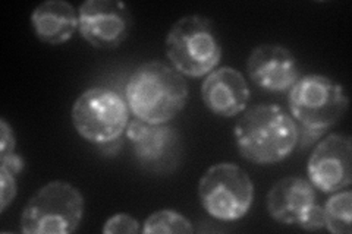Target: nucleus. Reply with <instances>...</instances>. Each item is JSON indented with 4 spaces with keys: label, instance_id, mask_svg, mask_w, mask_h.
Here are the masks:
<instances>
[{
    "label": "nucleus",
    "instance_id": "nucleus-22",
    "mask_svg": "<svg viewBox=\"0 0 352 234\" xmlns=\"http://www.w3.org/2000/svg\"><path fill=\"white\" fill-rule=\"evenodd\" d=\"M120 147H122V142H120V138H119L116 141L107 142V143H103V145H98V150L103 151L106 155H116L119 152Z\"/></svg>",
    "mask_w": 352,
    "mask_h": 234
},
{
    "label": "nucleus",
    "instance_id": "nucleus-9",
    "mask_svg": "<svg viewBox=\"0 0 352 234\" xmlns=\"http://www.w3.org/2000/svg\"><path fill=\"white\" fill-rule=\"evenodd\" d=\"M131 27L129 8L120 0H87L78 8V31L94 49H118Z\"/></svg>",
    "mask_w": 352,
    "mask_h": 234
},
{
    "label": "nucleus",
    "instance_id": "nucleus-13",
    "mask_svg": "<svg viewBox=\"0 0 352 234\" xmlns=\"http://www.w3.org/2000/svg\"><path fill=\"white\" fill-rule=\"evenodd\" d=\"M317 205L316 187L302 177L288 176L278 180L267 194L269 215L285 226H298Z\"/></svg>",
    "mask_w": 352,
    "mask_h": 234
},
{
    "label": "nucleus",
    "instance_id": "nucleus-14",
    "mask_svg": "<svg viewBox=\"0 0 352 234\" xmlns=\"http://www.w3.org/2000/svg\"><path fill=\"white\" fill-rule=\"evenodd\" d=\"M30 22L40 41L60 46L78 31V10L66 0H46L32 10Z\"/></svg>",
    "mask_w": 352,
    "mask_h": 234
},
{
    "label": "nucleus",
    "instance_id": "nucleus-7",
    "mask_svg": "<svg viewBox=\"0 0 352 234\" xmlns=\"http://www.w3.org/2000/svg\"><path fill=\"white\" fill-rule=\"evenodd\" d=\"M288 106L296 124L329 130L345 116L349 97L332 78L311 73L298 78L291 86Z\"/></svg>",
    "mask_w": 352,
    "mask_h": 234
},
{
    "label": "nucleus",
    "instance_id": "nucleus-16",
    "mask_svg": "<svg viewBox=\"0 0 352 234\" xmlns=\"http://www.w3.org/2000/svg\"><path fill=\"white\" fill-rule=\"evenodd\" d=\"M146 234H192V222L175 209H159L147 217L141 229Z\"/></svg>",
    "mask_w": 352,
    "mask_h": 234
},
{
    "label": "nucleus",
    "instance_id": "nucleus-5",
    "mask_svg": "<svg viewBox=\"0 0 352 234\" xmlns=\"http://www.w3.org/2000/svg\"><path fill=\"white\" fill-rule=\"evenodd\" d=\"M198 198L206 213L219 221L244 218L254 202V183L235 163L208 167L198 182Z\"/></svg>",
    "mask_w": 352,
    "mask_h": 234
},
{
    "label": "nucleus",
    "instance_id": "nucleus-3",
    "mask_svg": "<svg viewBox=\"0 0 352 234\" xmlns=\"http://www.w3.org/2000/svg\"><path fill=\"white\" fill-rule=\"evenodd\" d=\"M170 66L181 75L201 78L213 72L222 59L214 22L204 15H185L169 30L164 41Z\"/></svg>",
    "mask_w": 352,
    "mask_h": 234
},
{
    "label": "nucleus",
    "instance_id": "nucleus-19",
    "mask_svg": "<svg viewBox=\"0 0 352 234\" xmlns=\"http://www.w3.org/2000/svg\"><path fill=\"white\" fill-rule=\"evenodd\" d=\"M296 128H298V142H296V145H298L301 150H308L311 145L322 141L329 132L327 129L305 126L300 124H296Z\"/></svg>",
    "mask_w": 352,
    "mask_h": 234
},
{
    "label": "nucleus",
    "instance_id": "nucleus-8",
    "mask_svg": "<svg viewBox=\"0 0 352 234\" xmlns=\"http://www.w3.org/2000/svg\"><path fill=\"white\" fill-rule=\"evenodd\" d=\"M140 167L156 174H170L182 161V138L169 124L151 125L132 119L125 130Z\"/></svg>",
    "mask_w": 352,
    "mask_h": 234
},
{
    "label": "nucleus",
    "instance_id": "nucleus-6",
    "mask_svg": "<svg viewBox=\"0 0 352 234\" xmlns=\"http://www.w3.org/2000/svg\"><path fill=\"white\" fill-rule=\"evenodd\" d=\"M71 119L76 133L98 147L124 135L129 124V107L118 93L91 86L74 102Z\"/></svg>",
    "mask_w": 352,
    "mask_h": 234
},
{
    "label": "nucleus",
    "instance_id": "nucleus-20",
    "mask_svg": "<svg viewBox=\"0 0 352 234\" xmlns=\"http://www.w3.org/2000/svg\"><path fill=\"white\" fill-rule=\"evenodd\" d=\"M16 138L12 126H10L6 119H0V157L3 155L16 152Z\"/></svg>",
    "mask_w": 352,
    "mask_h": 234
},
{
    "label": "nucleus",
    "instance_id": "nucleus-17",
    "mask_svg": "<svg viewBox=\"0 0 352 234\" xmlns=\"http://www.w3.org/2000/svg\"><path fill=\"white\" fill-rule=\"evenodd\" d=\"M104 234H137L141 231L140 222L129 214H115L110 217L102 230Z\"/></svg>",
    "mask_w": 352,
    "mask_h": 234
},
{
    "label": "nucleus",
    "instance_id": "nucleus-15",
    "mask_svg": "<svg viewBox=\"0 0 352 234\" xmlns=\"http://www.w3.org/2000/svg\"><path fill=\"white\" fill-rule=\"evenodd\" d=\"M324 229L332 234L352 233V192L349 187L332 194L323 207Z\"/></svg>",
    "mask_w": 352,
    "mask_h": 234
},
{
    "label": "nucleus",
    "instance_id": "nucleus-1",
    "mask_svg": "<svg viewBox=\"0 0 352 234\" xmlns=\"http://www.w3.org/2000/svg\"><path fill=\"white\" fill-rule=\"evenodd\" d=\"M188 97L190 88L185 76L160 60L138 66L125 86L131 113L151 125L170 124L185 108Z\"/></svg>",
    "mask_w": 352,
    "mask_h": 234
},
{
    "label": "nucleus",
    "instance_id": "nucleus-12",
    "mask_svg": "<svg viewBox=\"0 0 352 234\" xmlns=\"http://www.w3.org/2000/svg\"><path fill=\"white\" fill-rule=\"evenodd\" d=\"M204 106L220 117H235L245 111L251 91L245 76L238 69L223 66L206 76L201 85Z\"/></svg>",
    "mask_w": 352,
    "mask_h": 234
},
{
    "label": "nucleus",
    "instance_id": "nucleus-21",
    "mask_svg": "<svg viewBox=\"0 0 352 234\" xmlns=\"http://www.w3.org/2000/svg\"><path fill=\"white\" fill-rule=\"evenodd\" d=\"M0 167H3V169H6L9 173H12L14 176H18L22 170H24L25 160L22 159L19 154L12 152L0 157Z\"/></svg>",
    "mask_w": 352,
    "mask_h": 234
},
{
    "label": "nucleus",
    "instance_id": "nucleus-11",
    "mask_svg": "<svg viewBox=\"0 0 352 234\" xmlns=\"http://www.w3.org/2000/svg\"><path fill=\"white\" fill-rule=\"evenodd\" d=\"M247 73L263 91L285 93L298 81L300 68L294 53L282 44L264 43L247 59Z\"/></svg>",
    "mask_w": 352,
    "mask_h": 234
},
{
    "label": "nucleus",
    "instance_id": "nucleus-4",
    "mask_svg": "<svg viewBox=\"0 0 352 234\" xmlns=\"http://www.w3.org/2000/svg\"><path fill=\"white\" fill-rule=\"evenodd\" d=\"M85 200L78 187L53 180L40 187L24 207L19 231L24 234H71L78 230Z\"/></svg>",
    "mask_w": 352,
    "mask_h": 234
},
{
    "label": "nucleus",
    "instance_id": "nucleus-18",
    "mask_svg": "<svg viewBox=\"0 0 352 234\" xmlns=\"http://www.w3.org/2000/svg\"><path fill=\"white\" fill-rule=\"evenodd\" d=\"M16 176L9 173L3 167H0V213H5L6 208L14 202L18 194Z\"/></svg>",
    "mask_w": 352,
    "mask_h": 234
},
{
    "label": "nucleus",
    "instance_id": "nucleus-10",
    "mask_svg": "<svg viewBox=\"0 0 352 234\" xmlns=\"http://www.w3.org/2000/svg\"><path fill=\"white\" fill-rule=\"evenodd\" d=\"M308 182L323 194H335L352 183V141L344 133H329L314 147L307 164Z\"/></svg>",
    "mask_w": 352,
    "mask_h": 234
},
{
    "label": "nucleus",
    "instance_id": "nucleus-2",
    "mask_svg": "<svg viewBox=\"0 0 352 234\" xmlns=\"http://www.w3.org/2000/svg\"><path fill=\"white\" fill-rule=\"evenodd\" d=\"M238 152L252 164L269 165L288 159L298 142V128L278 104H256L242 111L234 128Z\"/></svg>",
    "mask_w": 352,
    "mask_h": 234
}]
</instances>
